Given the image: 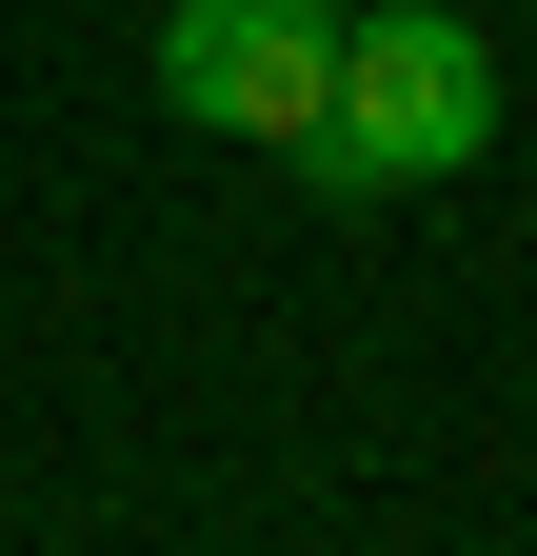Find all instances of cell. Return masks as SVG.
Here are the masks:
<instances>
[{
  "instance_id": "cell-1",
  "label": "cell",
  "mask_w": 537,
  "mask_h": 556,
  "mask_svg": "<svg viewBox=\"0 0 537 556\" xmlns=\"http://www.w3.org/2000/svg\"><path fill=\"white\" fill-rule=\"evenodd\" d=\"M498 139V40L458 0H339V119H319V199H419L478 179Z\"/></svg>"
},
{
  "instance_id": "cell-2",
  "label": "cell",
  "mask_w": 537,
  "mask_h": 556,
  "mask_svg": "<svg viewBox=\"0 0 537 556\" xmlns=\"http://www.w3.org/2000/svg\"><path fill=\"white\" fill-rule=\"evenodd\" d=\"M160 100L220 119V139L319 160V119H339V0H179L160 21Z\"/></svg>"
}]
</instances>
